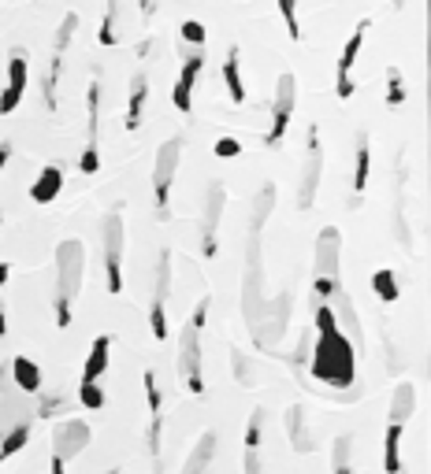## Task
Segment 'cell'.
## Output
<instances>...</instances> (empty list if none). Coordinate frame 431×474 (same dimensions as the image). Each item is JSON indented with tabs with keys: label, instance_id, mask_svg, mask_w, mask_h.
<instances>
[{
	"label": "cell",
	"instance_id": "d6a6232c",
	"mask_svg": "<svg viewBox=\"0 0 431 474\" xmlns=\"http://www.w3.org/2000/svg\"><path fill=\"white\" fill-rule=\"evenodd\" d=\"M37 397V407H34V415L37 419H57V415H68V400L64 397H52V393H34Z\"/></svg>",
	"mask_w": 431,
	"mask_h": 474
},
{
	"label": "cell",
	"instance_id": "bcb514c9",
	"mask_svg": "<svg viewBox=\"0 0 431 474\" xmlns=\"http://www.w3.org/2000/svg\"><path fill=\"white\" fill-rule=\"evenodd\" d=\"M64 467H68L64 459H57V456H52V474H64Z\"/></svg>",
	"mask_w": 431,
	"mask_h": 474
},
{
	"label": "cell",
	"instance_id": "83f0119b",
	"mask_svg": "<svg viewBox=\"0 0 431 474\" xmlns=\"http://www.w3.org/2000/svg\"><path fill=\"white\" fill-rule=\"evenodd\" d=\"M416 411V386L413 382H402L391 397V423H409Z\"/></svg>",
	"mask_w": 431,
	"mask_h": 474
},
{
	"label": "cell",
	"instance_id": "9c48e42d",
	"mask_svg": "<svg viewBox=\"0 0 431 474\" xmlns=\"http://www.w3.org/2000/svg\"><path fill=\"white\" fill-rule=\"evenodd\" d=\"M168 296H172V252H160L152 301H149V330H152L156 341L168 337Z\"/></svg>",
	"mask_w": 431,
	"mask_h": 474
},
{
	"label": "cell",
	"instance_id": "9a60e30c",
	"mask_svg": "<svg viewBox=\"0 0 431 474\" xmlns=\"http://www.w3.org/2000/svg\"><path fill=\"white\" fill-rule=\"evenodd\" d=\"M339 263H342V233L339 226H323L316 237V274L339 278Z\"/></svg>",
	"mask_w": 431,
	"mask_h": 474
},
{
	"label": "cell",
	"instance_id": "d590c367",
	"mask_svg": "<svg viewBox=\"0 0 431 474\" xmlns=\"http://www.w3.org/2000/svg\"><path fill=\"white\" fill-rule=\"evenodd\" d=\"M179 37H183L186 45L201 48V45H208V26L197 23V19H183V23H179Z\"/></svg>",
	"mask_w": 431,
	"mask_h": 474
},
{
	"label": "cell",
	"instance_id": "52a82bcc",
	"mask_svg": "<svg viewBox=\"0 0 431 474\" xmlns=\"http://www.w3.org/2000/svg\"><path fill=\"white\" fill-rule=\"evenodd\" d=\"M290 315H294V296H290V293H279L276 301L264 308L260 323L253 326V341H257V348L272 352V348L283 341V334H287V326H290Z\"/></svg>",
	"mask_w": 431,
	"mask_h": 474
},
{
	"label": "cell",
	"instance_id": "8fae6325",
	"mask_svg": "<svg viewBox=\"0 0 431 474\" xmlns=\"http://www.w3.org/2000/svg\"><path fill=\"white\" fill-rule=\"evenodd\" d=\"M368 19L364 23H357V30L346 37V45H342V56H339V71H335V93H339V100H350L353 97V64H357V56H361V48H364V34H368Z\"/></svg>",
	"mask_w": 431,
	"mask_h": 474
},
{
	"label": "cell",
	"instance_id": "2e32d148",
	"mask_svg": "<svg viewBox=\"0 0 431 474\" xmlns=\"http://www.w3.org/2000/svg\"><path fill=\"white\" fill-rule=\"evenodd\" d=\"M26 86H30V64H26L23 52H16L12 64H8V86H5V93H0V115H12L19 108Z\"/></svg>",
	"mask_w": 431,
	"mask_h": 474
},
{
	"label": "cell",
	"instance_id": "8992f818",
	"mask_svg": "<svg viewBox=\"0 0 431 474\" xmlns=\"http://www.w3.org/2000/svg\"><path fill=\"white\" fill-rule=\"evenodd\" d=\"M183 138H168L156 152V163H152V197H156V211L160 219H168V197H172V186H175V174H179V163H183Z\"/></svg>",
	"mask_w": 431,
	"mask_h": 474
},
{
	"label": "cell",
	"instance_id": "1f68e13d",
	"mask_svg": "<svg viewBox=\"0 0 431 474\" xmlns=\"http://www.w3.org/2000/svg\"><path fill=\"white\" fill-rule=\"evenodd\" d=\"M350 456H353V438H350V434L335 438V448H331V474H353Z\"/></svg>",
	"mask_w": 431,
	"mask_h": 474
},
{
	"label": "cell",
	"instance_id": "7402d4cb",
	"mask_svg": "<svg viewBox=\"0 0 431 474\" xmlns=\"http://www.w3.org/2000/svg\"><path fill=\"white\" fill-rule=\"evenodd\" d=\"M8 378H12L16 389L26 393V397L41 393V367H37L34 360H26V356H16V360L8 364Z\"/></svg>",
	"mask_w": 431,
	"mask_h": 474
},
{
	"label": "cell",
	"instance_id": "ac0fdd59",
	"mask_svg": "<svg viewBox=\"0 0 431 474\" xmlns=\"http://www.w3.org/2000/svg\"><path fill=\"white\" fill-rule=\"evenodd\" d=\"M201 67H205V56H201V52H194V56H186V64H183V71H179V82H175L172 100H175V108H179L183 115H190V111H194V86H197Z\"/></svg>",
	"mask_w": 431,
	"mask_h": 474
},
{
	"label": "cell",
	"instance_id": "681fc988",
	"mask_svg": "<svg viewBox=\"0 0 431 474\" xmlns=\"http://www.w3.org/2000/svg\"><path fill=\"white\" fill-rule=\"evenodd\" d=\"M8 459V452H5V441H0V463H5Z\"/></svg>",
	"mask_w": 431,
	"mask_h": 474
},
{
	"label": "cell",
	"instance_id": "ee69618b",
	"mask_svg": "<svg viewBox=\"0 0 431 474\" xmlns=\"http://www.w3.org/2000/svg\"><path fill=\"white\" fill-rule=\"evenodd\" d=\"M246 474H268V467L260 459V448H246Z\"/></svg>",
	"mask_w": 431,
	"mask_h": 474
},
{
	"label": "cell",
	"instance_id": "d4e9b609",
	"mask_svg": "<svg viewBox=\"0 0 431 474\" xmlns=\"http://www.w3.org/2000/svg\"><path fill=\"white\" fill-rule=\"evenodd\" d=\"M212 459H216V434L208 430V434H201V438H197L194 452L186 456V463H183V474H208Z\"/></svg>",
	"mask_w": 431,
	"mask_h": 474
},
{
	"label": "cell",
	"instance_id": "cb8c5ba5",
	"mask_svg": "<svg viewBox=\"0 0 431 474\" xmlns=\"http://www.w3.org/2000/svg\"><path fill=\"white\" fill-rule=\"evenodd\" d=\"M224 82H227V97L235 104H246V82H242V52L238 45L227 48V59H224Z\"/></svg>",
	"mask_w": 431,
	"mask_h": 474
},
{
	"label": "cell",
	"instance_id": "ba28073f",
	"mask_svg": "<svg viewBox=\"0 0 431 474\" xmlns=\"http://www.w3.org/2000/svg\"><path fill=\"white\" fill-rule=\"evenodd\" d=\"M294 108H298V78L294 75H279L276 82V100H272V127L264 134V145L276 149L283 145L287 130H290V118H294Z\"/></svg>",
	"mask_w": 431,
	"mask_h": 474
},
{
	"label": "cell",
	"instance_id": "3957f363",
	"mask_svg": "<svg viewBox=\"0 0 431 474\" xmlns=\"http://www.w3.org/2000/svg\"><path fill=\"white\" fill-rule=\"evenodd\" d=\"M205 323H208V296L194 308V315L179 337V378L186 382V389L194 397L205 393V375H201V330H205Z\"/></svg>",
	"mask_w": 431,
	"mask_h": 474
},
{
	"label": "cell",
	"instance_id": "4fadbf2b",
	"mask_svg": "<svg viewBox=\"0 0 431 474\" xmlns=\"http://www.w3.org/2000/svg\"><path fill=\"white\" fill-rule=\"evenodd\" d=\"M224 204H227V193L224 186H212L205 193V211H201V256H216V230H220V219H224Z\"/></svg>",
	"mask_w": 431,
	"mask_h": 474
},
{
	"label": "cell",
	"instance_id": "30bf717a",
	"mask_svg": "<svg viewBox=\"0 0 431 474\" xmlns=\"http://www.w3.org/2000/svg\"><path fill=\"white\" fill-rule=\"evenodd\" d=\"M89 441H93V430L82 419H64V423L52 427V456L64 459V463L82 456V448H89Z\"/></svg>",
	"mask_w": 431,
	"mask_h": 474
},
{
	"label": "cell",
	"instance_id": "277c9868",
	"mask_svg": "<svg viewBox=\"0 0 431 474\" xmlns=\"http://www.w3.org/2000/svg\"><path fill=\"white\" fill-rule=\"evenodd\" d=\"M100 249H104V289L108 293H123V252H127V226L123 211H108L100 226Z\"/></svg>",
	"mask_w": 431,
	"mask_h": 474
},
{
	"label": "cell",
	"instance_id": "f6af8a7d",
	"mask_svg": "<svg viewBox=\"0 0 431 474\" xmlns=\"http://www.w3.org/2000/svg\"><path fill=\"white\" fill-rule=\"evenodd\" d=\"M8 160H12V141H0V170L8 167Z\"/></svg>",
	"mask_w": 431,
	"mask_h": 474
},
{
	"label": "cell",
	"instance_id": "f546056e",
	"mask_svg": "<svg viewBox=\"0 0 431 474\" xmlns=\"http://www.w3.org/2000/svg\"><path fill=\"white\" fill-rule=\"evenodd\" d=\"M272 208H276V182H268V186L257 193V201H253L249 233H260V230H264V222H268V215H272Z\"/></svg>",
	"mask_w": 431,
	"mask_h": 474
},
{
	"label": "cell",
	"instance_id": "c3c4849f",
	"mask_svg": "<svg viewBox=\"0 0 431 474\" xmlns=\"http://www.w3.org/2000/svg\"><path fill=\"white\" fill-rule=\"evenodd\" d=\"M142 15H145V19L152 15V0H142Z\"/></svg>",
	"mask_w": 431,
	"mask_h": 474
},
{
	"label": "cell",
	"instance_id": "7bdbcfd3",
	"mask_svg": "<svg viewBox=\"0 0 431 474\" xmlns=\"http://www.w3.org/2000/svg\"><path fill=\"white\" fill-rule=\"evenodd\" d=\"M335 285H339V278H323V274H316V301H331Z\"/></svg>",
	"mask_w": 431,
	"mask_h": 474
},
{
	"label": "cell",
	"instance_id": "f35d334b",
	"mask_svg": "<svg viewBox=\"0 0 431 474\" xmlns=\"http://www.w3.org/2000/svg\"><path fill=\"white\" fill-rule=\"evenodd\" d=\"M279 12H283V23H287V34L294 41H301V23H298V0H279Z\"/></svg>",
	"mask_w": 431,
	"mask_h": 474
},
{
	"label": "cell",
	"instance_id": "e575fe53",
	"mask_svg": "<svg viewBox=\"0 0 431 474\" xmlns=\"http://www.w3.org/2000/svg\"><path fill=\"white\" fill-rule=\"evenodd\" d=\"M116 15H120V0H108V12H104V23H100V45H116L120 41V30H116Z\"/></svg>",
	"mask_w": 431,
	"mask_h": 474
},
{
	"label": "cell",
	"instance_id": "8d00e7d4",
	"mask_svg": "<svg viewBox=\"0 0 431 474\" xmlns=\"http://www.w3.org/2000/svg\"><path fill=\"white\" fill-rule=\"evenodd\" d=\"M405 78H402V71L398 67H391L387 71V108H402L405 104Z\"/></svg>",
	"mask_w": 431,
	"mask_h": 474
},
{
	"label": "cell",
	"instance_id": "ffe728a7",
	"mask_svg": "<svg viewBox=\"0 0 431 474\" xmlns=\"http://www.w3.org/2000/svg\"><path fill=\"white\" fill-rule=\"evenodd\" d=\"M60 190H64V167L48 163V167H41L37 182L30 186V201H34V204H52V201L60 197Z\"/></svg>",
	"mask_w": 431,
	"mask_h": 474
},
{
	"label": "cell",
	"instance_id": "f907efd6",
	"mask_svg": "<svg viewBox=\"0 0 431 474\" xmlns=\"http://www.w3.org/2000/svg\"><path fill=\"white\" fill-rule=\"evenodd\" d=\"M391 5H394V8H405V0H391Z\"/></svg>",
	"mask_w": 431,
	"mask_h": 474
},
{
	"label": "cell",
	"instance_id": "4316f807",
	"mask_svg": "<svg viewBox=\"0 0 431 474\" xmlns=\"http://www.w3.org/2000/svg\"><path fill=\"white\" fill-rule=\"evenodd\" d=\"M368 170H372V149H368V134H357V160H353V204H361V193L368 186Z\"/></svg>",
	"mask_w": 431,
	"mask_h": 474
},
{
	"label": "cell",
	"instance_id": "74e56055",
	"mask_svg": "<svg viewBox=\"0 0 431 474\" xmlns=\"http://www.w3.org/2000/svg\"><path fill=\"white\" fill-rule=\"evenodd\" d=\"M79 400L89 407V411H100L104 407V389L97 382H79Z\"/></svg>",
	"mask_w": 431,
	"mask_h": 474
},
{
	"label": "cell",
	"instance_id": "f1b7e54d",
	"mask_svg": "<svg viewBox=\"0 0 431 474\" xmlns=\"http://www.w3.org/2000/svg\"><path fill=\"white\" fill-rule=\"evenodd\" d=\"M402 430H405V423H391V430L384 438V467H387V474H402Z\"/></svg>",
	"mask_w": 431,
	"mask_h": 474
},
{
	"label": "cell",
	"instance_id": "6da1fadb",
	"mask_svg": "<svg viewBox=\"0 0 431 474\" xmlns=\"http://www.w3.org/2000/svg\"><path fill=\"white\" fill-rule=\"evenodd\" d=\"M312 378L331 386V389H350L357 382V352L353 341L335 326L331 304H316V334H312V352H309Z\"/></svg>",
	"mask_w": 431,
	"mask_h": 474
},
{
	"label": "cell",
	"instance_id": "5bb4252c",
	"mask_svg": "<svg viewBox=\"0 0 431 474\" xmlns=\"http://www.w3.org/2000/svg\"><path fill=\"white\" fill-rule=\"evenodd\" d=\"M86 108H89V130H86V149H82L79 170H82V174H97V170H100V145H97V118H100V86H97V82H89V93H86Z\"/></svg>",
	"mask_w": 431,
	"mask_h": 474
},
{
	"label": "cell",
	"instance_id": "ab89813d",
	"mask_svg": "<svg viewBox=\"0 0 431 474\" xmlns=\"http://www.w3.org/2000/svg\"><path fill=\"white\" fill-rule=\"evenodd\" d=\"M309 352H312V334H301V341H298V348L290 352V367H294V371H301V367H309Z\"/></svg>",
	"mask_w": 431,
	"mask_h": 474
},
{
	"label": "cell",
	"instance_id": "836d02e7",
	"mask_svg": "<svg viewBox=\"0 0 431 474\" xmlns=\"http://www.w3.org/2000/svg\"><path fill=\"white\" fill-rule=\"evenodd\" d=\"M231 367H235V378H238L246 389H253V386H257V367H253V360H249L246 352L231 348Z\"/></svg>",
	"mask_w": 431,
	"mask_h": 474
},
{
	"label": "cell",
	"instance_id": "60d3db41",
	"mask_svg": "<svg viewBox=\"0 0 431 474\" xmlns=\"http://www.w3.org/2000/svg\"><path fill=\"white\" fill-rule=\"evenodd\" d=\"M8 274H12V267L0 263V337L8 334V315H5V282H8Z\"/></svg>",
	"mask_w": 431,
	"mask_h": 474
},
{
	"label": "cell",
	"instance_id": "7dc6e473",
	"mask_svg": "<svg viewBox=\"0 0 431 474\" xmlns=\"http://www.w3.org/2000/svg\"><path fill=\"white\" fill-rule=\"evenodd\" d=\"M5 386H8V367L0 364V393H5Z\"/></svg>",
	"mask_w": 431,
	"mask_h": 474
},
{
	"label": "cell",
	"instance_id": "44dd1931",
	"mask_svg": "<svg viewBox=\"0 0 431 474\" xmlns=\"http://www.w3.org/2000/svg\"><path fill=\"white\" fill-rule=\"evenodd\" d=\"M283 427H287V438H290L294 452H312V448H316V441H312V434H309V423H305V407H301V404H290V407H287Z\"/></svg>",
	"mask_w": 431,
	"mask_h": 474
},
{
	"label": "cell",
	"instance_id": "b9f144b4",
	"mask_svg": "<svg viewBox=\"0 0 431 474\" xmlns=\"http://www.w3.org/2000/svg\"><path fill=\"white\" fill-rule=\"evenodd\" d=\"M238 152H242L238 138H220V141H216V156H220V160H235Z\"/></svg>",
	"mask_w": 431,
	"mask_h": 474
},
{
	"label": "cell",
	"instance_id": "4dcf8cb0",
	"mask_svg": "<svg viewBox=\"0 0 431 474\" xmlns=\"http://www.w3.org/2000/svg\"><path fill=\"white\" fill-rule=\"evenodd\" d=\"M372 289H375V296H380V301L384 304H394L398 301V278H394V271L391 267H380V271H375L372 274Z\"/></svg>",
	"mask_w": 431,
	"mask_h": 474
},
{
	"label": "cell",
	"instance_id": "816d5d0a",
	"mask_svg": "<svg viewBox=\"0 0 431 474\" xmlns=\"http://www.w3.org/2000/svg\"><path fill=\"white\" fill-rule=\"evenodd\" d=\"M0 222H5V219H0Z\"/></svg>",
	"mask_w": 431,
	"mask_h": 474
},
{
	"label": "cell",
	"instance_id": "603a6c76",
	"mask_svg": "<svg viewBox=\"0 0 431 474\" xmlns=\"http://www.w3.org/2000/svg\"><path fill=\"white\" fill-rule=\"evenodd\" d=\"M108 352H112V337L100 334L89 352H86V364H82V382H100V375L108 371Z\"/></svg>",
	"mask_w": 431,
	"mask_h": 474
},
{
	"label": "cell",
	"instance_id": "7a4b0ae2",
	"mask_svg": "<svg viewBox=\"0 0 431 474\" xmlns=\"http://www.w3.org/2000/svg\"><path fill=\"white\" fill-rule=\"evenodd\" d=\"M82 278H86V249L79 237H68V242L57 245V289H52V315H57L60 330L71 326V308L82 289Z\"/></svg>",
	"mask_w": 431,
	"mask_h": 474
},
{
	"label": "cell",
	"instance_id": "e0dca14e",
	"mask_svg": "<svg viewBox=\"0 0 431 474\" xmlns=\"http://www.w3.org/2000/svg\"><path fill=\"white\" fill-rule=\"evenodd\" d=\"M331 315H335V326L350 337V341H357V348L364 345V337H361V315H357V304L350 301V293L342 289V285H335V293H331Z\"/></svg>",
	"mask_w": 431,
	"mask_h": 474
},
{
	"label": "cell",
	"instance_id": "d6986e66",
	"mask_svg": "<svg viewBox=\"0 0 431 474\" xmlns=\"http://www.w3.org/2000/svg\"><path fill=\"white\" fill-rule=\"evenodd\" d=\"M30 400H26V393H12V389H5V393H0V434H5V430H12L16 423H26L30 419Z\"/></svg>",
	"mask_w": 431,
	"mask_h": 474
},
{
	"label": "cell",
	"instance_id": "7c38bea8",
	"mask_svg": "<svg viewBox=\"0 0 431 474\" xmlns=\"http://www.w3.org/2000/svg\"><path fill=\"white\" fill-rule=\"evenodd\" d=\"M320 174H323V149L316 127H309V160L301 167V182H298V208H312L316 190H320Z\"/></svg>",
	"mask_w": 431,
	"mask_h": 474
},
{
	"label": "cell",
	"instance_id": "484cf974",
	"mask_svg": "<svg viewBox=\"0 0 431 474\" xmlns=\"http://www.w3.org/2000/svg\"><path fill=\"white\" fill-rule=\"evenodd\" d=\"M145 100H149V78H145V75H134V82H131V100H127V130H131V134L142 127Z\"/></svg>",
	"mask_w": 431,
	"mask_h": 474
},
{
	"label": "cell",
	"instance_id": "5b68a950",
	"mask_svg": "<svg viewBox=\"0 0 431 474\" xmlns=\"http://www.w3.org/2000/svg\"><path fill=\"white\" fill-rule=\"evenodd\" d=\"M268 308V293H264V260H260V233L249 237V252H246V278H242V315L246 326L253 330Z\"/></svg>",
	"mask_w": 431,
	"mask_h": 474
}]
</instances>
